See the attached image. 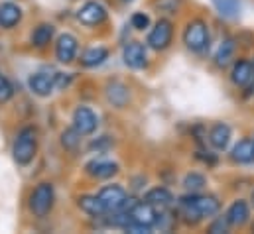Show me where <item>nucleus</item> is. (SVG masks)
I'll return each mask as SVG.
<instances>
[{
  "mask_svg": "<svg viewBox=\"0 0 254 234\" xmlns=\"http://www.w3.org/2000/svg\"><path fill=\"white\" fill-rule=\"evenodd\" d=\"M128 2H130V0H128Z\"/></svg>",
  "mask_w": 254,
  "mask_h": 234,
  "instance_id": "33",
  "label": "nucleus"
},
{
  "mask_svg": "<svg viewBox=\"0 0 254 234\" xmlns=\"http://www.w3.org/2000/svg\"><path fill=\"white\" fill-rule=\"evenodd\" d=\"M77 18L85 26H99L107 20V8L101 2H87L81 6Z\"/></svg>",
  "mask_w": 254,
  "mask_h": 234,
  "instance_id": "7",
  "label": "nucleus"
},
{
  "mask_svg": "<svg viewBox=\"0 0 254 234\" xmlns=\"http://www.w3.org/2000/svg\"><path fill=\"white\" fill-rule=\"evenodd\" d=\"M209 142H211V146L215 150H225L229 146V142H231V128L227 124H223V122L215 124L211 128V132H209Z\"/></svg>",
  "mask_w": 254,
  "mask_h": 234,
  "instance_id": "20",
  "label": "nucleus"
},
{
  "mask_svg": "<svg viewBox=\"0 0 254 234\" xmlns=\"http://www.w3.org/2000/svg\"><path fill=\"white\" fill-rule=\"evenodd\" d=\"M231 158H233V162H239V164H251V162H254V140H249V138L241 140L233 148Z\"/></svg>",
  "mask_w": 254,
  "mask_h": 234,
  "instance_id": "21",
  "label": "nucleus"
},
{
  "mask_svg": "<svg viewBox=\"0 0 254 234\" xmlns=\"http://www.w3.org/2000/svg\"><path fill=\"white\" fill-rule=\"evenodd\" d=\"M172 36H174V26L170 20H158L156 26L152 28L150 36H148V46L156 52H162L166 50L170 44H172Z\"/></svg>",
  "mask_w": 254,
  "mask_h": 234,
  "instance_id": "5",
  "label": "nucleus"
},
{
  "mask_svg": "<svg viewBox=\"0 0 254 234\" xmlns=\"http://www.w3.org/2000/svg\"><path fill=\"white\" fill-rule=\"evenodd\" d=\"M22 20V8L14 2H4L0 4V28H14Z\"/></svg>",
  "mask_w": 254,
  "mask_h": 234,
  "instance_id": "16",
  "label": "nucleus"
},
{
  "mask_svg": "<svg viewBox=\"0 0 254 234\" xmlns=\"http://www.w3.org/2000/svg\"><path fill=\"white\" fill-rule=\"evenodd\" d=\"M38 152V132L32 126H26L18 132L14 146H12V156L16 160V164L20 166H28L34 156Z\"/></svg>",
  "mask_w": 254,
  "mask_h": 234,
  "instance_id": "1",
  "label": "nucleus"
},
{
  "mask_svg": "<svg viewBox=\"0 0 254 234\" xmlns=\"http://www.w3.org/2000/svg\"><path fill=\"white\" fill-rule=\"evenodd\" d=\"M205 185H207V181H205V177L201 176V174H190V176H186V179H184V187L188 191H191V193L201 191Z\"/></svg>",
  "mask_w": 254,
  "mask_h": 234,
  "instance_id": "26",
  "label": "nucleus"
},
{
  "mask_svg": "<svg viewBox=\"0 0 254 234\" xmlns=\"http://www.w3.org/2000/svg\"><path fill=\"white\" fill-rule=\"evenodd\" d=\"M233 56H235V42H233V40H225V42L219 46L217 54H215V63H217L219 67H225V65L231 63Z\"/></svg>",
  "mask_w": 254,
  "mask_h": 234,
  "instance_id": "24",
  "label": "nucleus"
},
{
  "mask_svg": "<svg viewBox=\"0 0 254 234\" xmlns=\"http://www.w3.org/2000/svg\"><path fill=\"white\" fill-rule=\"evenodd\" d=\"M28 87H30V91H32L34 95H38V97H48V95L54 91V87H56V79L50 77V75H46V73H34V75L28 79Z\"/></svg>",
  "mask_w": 254,
  "mask_h": 234,
  "instance_id": "14",
  "label": "nucleus"
},
{
  "mask_svg": "<svg viewBox=\"0 0 254 234\" xmlns=\"http://www.w3.org/2000/svg\"><path fill=\"white\" fill-rule=\"evenodd\" d=\"M184 44L195 54L205 52L209 48V26L203 20H191L184 32Z\"/></svg>",
  "mask_w": 254,
  "mask_h": 234,
  "instance_id": "2",
  "label": "nucleus"
},
{
  "mask_svg": "<svg viewBox=\"0 0 254 234\" xmlns=\"http://www.w3.org/2000/svg\"><path fill=\"white\" fill-rule=\"evenodd\" d=\"M148 24H150V16H148V14H144V12H136V14L132 16V28H136V30H144V28H148Z\"/></svg>",
  "mask_w": 254,
  "mask_h": 234,
  "instance_id": "29",
  "label": "nucleus"
},
{
  "mask_svg": "<svg viewBox=\"0 0 254 234\" xmlns=\"http://www.w3.org/2000/svg\"><path fill=\"white\" fill-rule=\"evenodd\" d=\"M231 79H233V83H235V85H239V87L249 85V83L254 79V63L247 61V59L237 61V63H235V67H233Z\"/></svg>",
  "mask_w": 254,
  "mask_h": 234,
  "instance_id": "15",
  "label": "nucleus"
},
{
  "mask_svg": "<svg viewBox=\"0 0 254 234\" xmlns=\"http://www.w3.org/2000/svg\"><path fill=\"white\" fill-rule=\"evenodd\" d=\"M144 201L150 203V205H154L156 209H166V207H170L174 203V195L166 187H154V189H150L146 193Z\"/></svg>",
  "mask_w": 254,
  "mask_h": 234,
  "instance_id": "19",
  "label": "nucleus"
},
{
  "mask_svg": "<svg viewBox=\"0 0 254 234\" xmlns=\"http://www.w3.org/2000/svg\"><path fill=\"white\" fill-rule=\"evenodd\" d=\"M253 205H254V193H253Z\"/></svg>",
  "mask_w": 254,
  "mask_h": 234,
  "instance_id": "32",
  "label": "nucleus"
},
{
  "mask_svg": "<svg viewBox=\"0 0 254 234\" xmlns=\"http://www.w3.org/2000/svg\"><path fill=\"white\" fill-rule=\"evenodd\" d=\"M249 217H251L249 205H247L245 201H235V203L229 207L225 219H227V223H229L231 227H243V225L249 221Z\"/></svg>",
  "mask_w": 254,
  "mask_h": 234,
  "instance_id": "17",
  "label": "nucleus"
},
{
  "mask_svg": "<svg viewBox=\"0 0 254 234\" xmlns=\"http://www.w3.org/2000/svg\"><path fill=\"white\" fill-rule=\"evenodd\" d=\"M123 59L128 67L132 69H142L146 67L148 63V56H146V48L140 44V42H130L125 46V52H123Z\"/></svg>",
  "mask_w": 254,
  "mask_h": 234,
  "instance_id": "10",
  "label": "nucleus"
},
{
  "mask_svg": "<svg viewBox=\"0 0 254 234\" xmlns=\"http://www.w3.org/2000/svg\"><path fill=\"white\" fill-rule=\"evenodd\" d=\"M130 217H132V223L136 225H142V227H148L152 229L158 221V213H156V207L146 203V201H138L134 205V209L130 211Z\"/></svg>",
  "mask_w": 254,
  "mask_h": 234,
  "instance_id": "8",
  "label": "nucleus"
},
{
  "mask_svg": "<svg viewBox=\"0 0 254 234\" xmlns=\"http://www.w3.org/2000/svg\"><path fill=\"white\" fill-rule=\"evenodd\" d=\"M12 95H14L12 83H10L4 75H0V105H2V103H8V101L12 99Z\"/></svg>",
  "mask_w": 254,
  "mask_h": 234,
  "instance_id": "28",
  "label": "nucleus"
},
{
  "mask_svg": "<svg viewBox=\"0 0 254 234\" xmlns=\"http://www.w3.org/2000/svg\"><path fill=\"white\" fill-rule=\"evenodd\" d=\"M77 54V38L71 34H62L56 44V58L60 63H71Z\"/></svg>",
  "mask_w": 254,
  "mask_h": 234,
  "instance_id": "11",
  "label": "nucleus"
},
{
  "mask_svg": "<svg viewBox=\"0 0 254 234\" xmlns=\"http://www.w3.org/2000/svg\"><path fill=\"white\" fill-rule=\"evenodd\" d=\"M54 79H56V87H67L71 81V77H65L64 73H56Z\"/></svg>",
  "mask_w": 254,
  "mask_h": 234,
  "instance_id": "31",
  "label": "nucleus"
},
{
  "mask_svg": "<svg viewBox=\"0 0 254 234\" xmlns=\"http://www.w3.org/2000/svg\"><path fill=\"white\" fill-rule=\"evenodd\" d=\"M99 197L105 203L107 211H119L127 201V191L121 185H107L99 191Z\"/></svg>",
  "mask_w": 254,
  "mask_h": 234,
  "instance_id": "9",
  "label": "nucleus"
},
{
  "mask_svg": "<svg viewBox=\"0 0 254 234\" xmlns=\"http://www.w3.org/2000/svg\"><path fill=\"white\" fill-rule=\"evenodd\" d=\"M54 199H56V193H54V185L52 183H40L32 195H30V209L36 217H46L52 207H54Z\"/></svg>",
  "mask_w": 254,
  "mask_h": 234,
  "instance_id": "4",
  "label": "nucleus"
},
{
  "mask_svg": "<svg viewBox=\"0 0 254 234\" xmlns=\"http://www.w3.org/2000/svg\"><path fill=\"white\" fill-rule=\"evenodd\" d=\"M107 58H109V50L97 46V48H89V50L81 56V63H83L85 67H97V65H103V63L107 61Z\"/></svg>",
  "mask_w": 254,
  "mask_h": 234,
  "instance_id": "22",
  "label": "nucleus"
},
{
  "mask_svg": "<svg viewBox=\"0 0 254 234\" xmlns=\"http://www.w3.org/2000/svg\"><path fill=\"white\" fill-rule=\"evenodd\" d=\"M87 174L95 179H109L119 174V164L111 160H93L91 164H87Z\"/></svg>",
  "mask_w": 254,
  "mask_h": 234,
  "instance_id": "13",
  "label": "nucleus"
},
{
  "mask_svg": "<svg viewBox=\"0 0 254 234\" xmlns=\"http://www.w3.org/2000/svg\"><path fill=\"white\" fill-rule=\"evenodd\" d=\"M54 26L52 24H40L36 30H34V34H32V44L36 46V48H46L50 42H52V38H54Z\"/></svg>",
  "mask_w": 254,
  "mask_h": 234,
  "instance_id": "23",
  "label": "nucleus"
},
{
  "mask_svg": "<svg viewBox=\"0 0 254 234\" xmlns=\"http://www.w3.org/2000/svg\"><path fill=\"white\" fill-rule=\"evenodd\" d=\"M79 138H81V134L75 128H69V130H65L64 134H62V144L67 150H75L77 144H79Z\"/></svg>",
  "mask_w": 254,
  "mask_h": 234,
  "instance_id": "27",
  "label": "nucleus"
},
{
  "mask_svg": "<svg viewBox=\"0 0 254 234\" xmlns=\"http://www.w3.org/2000/svg\"><path fill=\"white\" fill-rule=\"evenodd\" d=\"M77 205L83 213H87L91 217H101V215L107 213V207H105V203L101 201L99 195H83V197H79Z\"/></svg>",
  "mask_w": 254,
  "mask_h": 234,
  "instance_id": "18",
  "label": "nucleus"
},
{
  "mask_svg": "<svg viewBox=\"0 0 254 234\" xmlns=\"http://www.w3.org/2000/svg\"><path fill=\"white\" fill-rule=\"evenodd\" d=\"M180 201L188 209V213H193L195 217H213L221 209L219 201L215 197H211V195H195V193H191L190 197H182Z\"/></svg>",
  "mask_w": 254,
  "mask_h": 234,
  "instance_id": "3",
  "label": "nucleus"
},
{
  "mask_svg": "<svg viewBox=\"0 0 254 234\" xmlns=\"http://www.w3.org/2000/svg\"><path fill=\"white\" fill-rule=\"evenodd\" d=\"M213 4L227 18H235L241 12V2L239 0H213Z\"/></svg>",
  "mask_w": 254,
  "mask_h": 234,
  "instance_id": "25",
  "label": "nucleus"
},
{
  "mask_svg": "<svg viewBox=\"0 0 254 234\" xmlns=\"http://www.w3.org/2000/svg\"><path fill=\"white\" fill-rule=\"evenodd\" d=\"M105 93H107V101H109L113 107H117V109H125L128 105V101H130V91H128L127 85L121 83V81L109 83Z\"/></svg>",
  "mask_w": 254,
  "mask_h": 234,
  "instance_id": "12",
  "label": "nucleus"
},
{
  "mask_svg": "<svg viewBox=\"0 0 254 234\" xmlns=\"http://www.w3.org/2000/svg\"><path fill=\"white\" fill-rule=\"evenodd\" d=\"M99 126V118L97 115L89 109V107H79L75 113H73V128L81 134V136H89L97 130Z\"/></svg>",
  "mask_w": 254,
  "mask_h": 234,
  "instance_id": "6",
  "label": "nucleus"
},
{
  "mask_svg": "<svg viewBox=\"0 0 254 234\" xmlns=\"http://www.w3.org/2000/svg\"><path fill=\"white\" fill-rule=\"evenodd\" d=\"M227 225H229V223H227V219H225V221H223V219H219V221H217V223L211 227V233H213V234L225 233V231H227Z\"/></svg>",
  "mask_w": 254,
  "mask_h": 234,
  "instance_id": "30",
  "label": "nucleus"
}]
</instances>
